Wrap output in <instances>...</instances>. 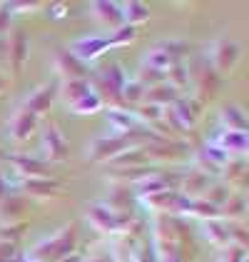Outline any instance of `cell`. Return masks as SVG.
<instances>
[{
	"label": "cell",
	"instance_id": "1",
	"mask_svg": "<svg viewBox=\"0 0 249 262\" xmlns=\"http://www.w3.org/2000/svg\"><path fill=\"white\" fill-rule=\"evenodd\" d=\"M212 60H214V65L219 70H229L234 65V60H237V45L229 40H219L214 53H212Z\"/></svg>",
	"mask_w": 249,
	"mask_h": 262
}]
</instances>
